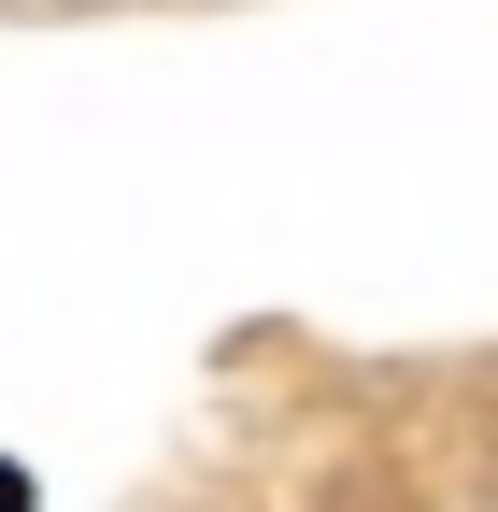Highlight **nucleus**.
<instances>
[{
	"mask_svg": "<svg viewBox=\"0 0 498 512\" xmlns=\"http://www.w3.org/2000/svg\"><path fill=\"white\" fill-rule=\"evenodd\" d=\"M0 512H29V484H15V470H0Z\"/></svg>",
	"mask_w": 498,
	"mask_h": 512,
	"instance_id": "nucleus-1",
	"label": "nucleus"
}]
</instances>
